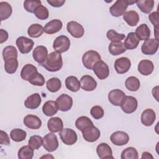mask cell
<instances>
[{"label": "cell", "instance_id": "obj_1", "mask_svg": "<svg viewBox=\"0 0 159 159\" xmlns=\"http://www.w3.org/2000/svg\"><path fill=\"white\" fill-rule=\"evenodd\" d=\"M47 71L55 72L59 71L63 66V60L60 53L52 52L48 55L45 63L42 65Z\"/></svg>", "mask_w": 159, "mask_h": 159}, {"label": "cell", "instance_id": "obj_2", "mask_svg": "<svg viewBox=\"0 0 159 159\" xmlns=\"http://www.w3.org/2000/svg\"><path fill=\"white\" fill-rule=\"evenodd\" d=\"M101 60L98 52L94 50H89L85 52L82 57V62L85 68L92 70L96 62Z\"/></svg>", "mask_w": 159, "mask_h": 159}, {"label": "cell", "instance_id": "obj_3", "mask_svg": "<svg viewBox=\"0 0 159 159\" xmlns=\"http://www.w3.org/2000/svg\"><path fill=\"white\" fill-rule=\"evenodd\" d=\"M70 40L69 38L64 35L58 36L53 43V48L58 53L66 52L70 47Z\"/></svg>", "mask_w": 159, "mask_h": 159}, {"label": "cell", "instance_id": "obj_4", "mask_svg": "<svg viewBox=\"0 0 159 159\" xmlns=\"http://www.w3.org/2000/svg\"><path fill=\"white\" fill-rule=\"evenodd\" d=\"M122 110L126 114L133 113L137 108L138 102L135 98L132 96H125L120 106Z\"/></svg>", "mask_w": 159, "mask_h": 159}, {"label": "cell", "instance_id": "obj_5", "mask_svg": "<svg viewBox=\"0 0 159 159\" xmlns=\"http://www.w3.org/2000/svg\"><path fill=\"white\" fill-rule=\"evenodd\" d=\"M42 145L49 152L56 150L58 147V140L57 135L53 132L47 134L43 138Z\"/></svg>", "mask_w": 159, "mask_h": 159}, {"label": "cell", "instance_id": "obj_6", "mask_svg": "<svg viewBox=\"0 0 159 159\" xmlns=\"http://www.w3.org/2000/svg\"><path fill=\"white\" fill-rule=\"evenodd\" d=\"M59 135L61 141L67 145L75 144L78 139L76 132L70 128L63 129L61 131H60Z\"/></svg>", "mask_w": 159, "mask_h": 159}, {"label": "cell", "instance_id": "obj_7", "mask_svg": "<svg viewBox=\"0 0 159 159\" xmlns=\"http://www.w3.org/2000/svg\"><path fill=\"white\" fill-rule=\"evenodd\" d=\"M129 6L128 0H117L109 9L111 14L114 17H120L123 16Z\"/></svg>", "mask_w": 159, "mask_h": 159}, {"label": "cell", "instance_id": "obj_8", "mask_svg": "<svg viewBox=\"0 0 159 159\" xmlns=\"http://www.w3.org/2000/svg\"><path fill=\"white\" fill-rule=\"evenodd\" d=\"M34 45V41L26 37L21 36L16 40V45L19 52L23 54L29 53L33 48Z\"/></svg>", "mask_w": 159, "mask_h": 159}, {"label": "cell", "instance_id": "obj_9", "mask_svg": "<svg viewBox=\"0 0 159 159\" xmlns=\"http://www.w3.org/2000/svg\"><path fill=\"white\" fill-rule=\"evenodd\" d=\"M93 70L96 76L99 80H104L109 75V68L108 65L101 60L96 63Z\"/></svg>", "mask_w": 159, "mask_h": 159}, {"label": "cell", "instance_id": "obj_10", "mask_svg": "<svg viewBox=\"0 0 159 159\" xmlns=\"http://www.w3.org/2000/svg\"><path fill=\"white\" fill-rule=\"evenodd\" d=\"M158 48V40L155 39H148L145 40L141 47V51L144 55H154Z\"/></svg>", "mask_w": 159, "mask_h": 159}, {"label": "cell", "instance_id": "obj_11", "mask_svg": "<svg viewBox=\"0 0 159 159\" xmlns=\"http://www.w3.org/2000/svg\"><path fill=\"white\" fill-rule=\"evenodd\" d=\"M83 139L88 142L96 141L101 135L99 130L94 125H91L81 131Z\"/></svg>", "mask_w": 159, "mask_h": 159}, {"label": "cell", "instance_id": "obj_12", "mask_svg": "<svg viewBox=\"0 0 159 159\" xmlns=\"http://www.w3.org/2000/svg\"><path fill=\"white\" fill-rule=\"evenodd\" d=\"M58 110L66 112L69 111L73 106V99L66 94H62L56 100Z\"/></svg>", "mask_w": 159, "mask_h": 159}, {"label": "cell", "instance_id": "obj_13", "mask_svg": "<svg viewBox=\"0 0 159 159\" xmlns=\"http://www.w3.org/2000/svg\"><path fill=\"white\" fill-rule=\"evenodd\" d=\"M68 32L75 38H81L83 36L84 30L82 25L76 21L68 22L66 25Z\"/></svg>", "mask_w": 159, "mask_h": 159}, {"label": "cell", "instance_id": "obj_14", "mask_svg": "<svg viewBox=\"0 0 159 159\" xmlns=\"http://www.w3.org/2000/svg\"><path fill=\"white\" fill-rule=\"evenodd\" d=\"M111 142L117 146H122L129 141V135L123 131H116L112 133L110 137Z\"/></svg>", "mask_w": 159, "mask_h": 159}, {"label": "cell", "instance_id": "obj_15", "mask_svg": "<svg viewBox=\"0 0 159 159\" xmlns=\"http://www.w3.org/2000/svg\"><path fill=\"white\" fill-rule=\"evenodd\" d=\"M48 55L47 48L43 45L36 47L32 52V56L34 60L40 65H42L45 63Z\"/></svg>", "mask_w": 159, "mask_h": 159}, {"label": "cell", "instance_id": "obj_16", "mask_svg": "<svg viewBox=\"0 0 159 159\" xmlns=\"http://www.w3.org/2000/svg\"><path fill=\"white\" fill-rule=\"evenodd\" d=\"M131 66V61L127 57L117 58L114 63V68L118 74L127 73Z\"/></svg>", "mask_w": 159, "mask_h": 159}, {"label": "cell", "instance_id": "obj_17", "mask_svg": "<svg viewBox=\"0 0 159 159\" xmlns=\"http://www.w3.org/2000/svg\"><path fill=\"white\" fill-rule=\"evenodd\" d=\"M125 96L124 91L119 89L111 90L108 94V100L114 106H119Z\"/></svg>", "mask_w": 159, "mask_h": 159}, {"label": "cell", "instance_id": "obj_18", "mask_svg": "<svg viewBox=\"0 0 159 159\" xmlns=\"http://www.w3.org/2000/svg\"><path fill=\"white\" fill-rule=\"evenodd\" d=\"M24 124L30 129H39L42 125V120L40 119L35 115L28 114L24 117L23 120Z\"/></svg>", "mask_w": 159, "mask_h": 159}, {"label": "cell", "instance_id": "obj_19", "mask_svg": "<svg viewBox=\"0 0 159 159\" xmlns=\"http://www.w3.org/2000/svg\"><path fill=\"white\" fill-rule=\"evenodd\" d=\"M81 88L86 91H92L97 87V82L90 75H84L80 79Z\"/></svg>", "mask_w": 159, "mask_h": 159}, {"label": "cell", "instance_id": "obj_20", "mask_svg": "<svg viewBox=\"0 0 159 159\" xmlns=\"http://www.w3.org/2000/svg\"><path fill=\"white\" fill-rule=\"evenodd\" d=\"M96 153L101 159L114 158L111 147L106 143H101L96 148Z\"/></svg>", "mask_w": 159, "mask_h": 159}, {"label": "cell", "instance_id": "obj_21", "mask_svg": "<svg viewBox=\"0 0 159 159\" xmlns=\"http://www.w3.org/2000/svg\"><path fill=\"white\" fill-rule=\"evenodd\" d=\"M155 119V112L152 109H146L141 114V122L147 127L151 126L154 123Z\"/></svg>", "mask_w": 159, "mask_h": 159}, {"label": "cell", "instance_id": "obj_22", "mask_svg": "<svg viewBox=\"0 0 159 159\" xmlns=\"http://www.w3.org/2000/svg\"><path fill=\"white\" fill-rule=\"evenodd\" d=\"M63 26L62 22L59 19H53L44 26V32L47 34H53L59 32Z\"/></svg>", "mask_w": 159, "mask_h": 159}, {"label": "cell", "instance_id": "obj_23", "mask_svg": "<svg viewBox=\"0 0 159 159\" xmlns=\"http://www.w3.org/2000/svg\"><path fill=\"white\" fill-rule=\"evenodd\" d=\"M138 71L143 76L151 75L154 70L153 62L149 60H142L138 65Z\"/></svg>", "mask_w": 159, "mask_h": 159}, {"label": "cell", "instance_id": "obj_24", "mask_svg": "<svg viewBox=\"0 0 159 159\" xmlns=\"http://www.w3.org/2000/svg\"><path fill=\"white\" fill-rule=\"evenodd\" d=\"M42 102V99L39 93H34L27 97L24 101L25 107L30 109H35L39 107Z\"/></svg>", "mask_w": 159, "mask_h": 159}, {"label": "cell", "instance_id": "obj_25", "mask_svg": "<svg viewBox=\"0 0 159 159\" xmlns=\"http://www.w3.org/2000/svg\"><path fill=\"white\" fill-rule=\"evenodd\" d=\"M47 127L51 132H59L63 129V123L60 117H54L48 120Z\"/></svg>", "mask_w": 159, "mask_h": 159}, {"label": "cell", "instance_id": "obj_26", "mask_svg": "<svg viewBox=\"0 0 159 159\" xmlns=\"http://www.w3.org/2000/svg\"><path fill=\"white\" fill-rule=\"evenodd\" d=\"M58 110L56 101H46L42 107L43 113L47 116H53L55 115Z\"/></svg>", "mask_w": 159, "mask_h": 159}, {"label": "cell", "instance_id": "obj_27", "mask_svg": "<svg viewBox=\"0 0 159 159\" xmlns=\"http://www.w3.org/2000/svg\"><path fill=\"white\" fill-rule=\"evenodd\" d=\"M124 20L131 27L135 26L139 22V15L135 11H129L123 14Z\"/></svg>", "mask_w": 159, "mask_h": 159}, {"label": "cell", "instance_id": "obj_28", "mask_svg": "<svg viewBox=\"0 0 159 159\" xmlns=\"http://www.w3.org/2000/svg\"><path fill=\"white\" fill-rule=\"evenodd\" d=\"M139 42L140 40L136 36L134 32H130L127 34L124 44L126 49L133 50L137 47Z\"/></svg>", "mask_w": 159, "mask_h": 159}, {"label": "cell", "instance_id": "obj_29", "mask_svg": "<svg viewBox=\"0 0 159 159\" xmlns=\"http://www.w3.org/2000/svg\"><path fill=\"white\" fill-rule=\"evenodd\" d=\"M135 34L139 40H146L150 36V30L146 24H142L137 27Z\"/></svg>", "mask_w": 159, "mask_h": 159}, {"label": "cell", "instance_id": "obj_30", "mask_svg": "<svg viewBox=\"0 0 159 159\" xmlns=\"http://www.w3.org/2000/svg\"><path fill=\"white\" fill-rule=\"evenodd\" d=\"M108 50L109 53L114 55H119L126 51V48L124 46V44L122 42H111L108 47Z\"/></svg>", "mask_w": 159, "mask_h": 159}, {"label": "cell", "instance_id": "obj_31", "mask_svg": "<svg viewBox=\"0 0 159 159\" xmlns=\"http://www.w3.org/2000/svg\"><path fill=\"white\" fill-rule=\"evenodd\" d=\"M65 86L68 89L72 92H77L81 88L80 81L75 76H70L66 78Z\"/></svg>", "mask_w": 159, "mask_h": 159}, {"label": "cell", "instance_id": "obj_32", "mask_svg": "<svg viewBox=\"0 0 159 159\" xmlns=\"http://www.w3.org/2000/svg\"><path fill=\"white\" fill-rule=\"evenodd\" d=\"M37 72H38L37 69L34 65L32 64H26L21 70L20 77L24 80L28 81L30 76Z\"/></svg>", "mask_w": 159, "mask_h": 159}, {"label": "cell", "instance_id": "obj_33", "mask_svg": "<svg viewBox=\"0 0 159 159\" xmlns=\"http://www.w3.org/2000/svg\"><path fill=\"white\" fill-rule=\"evenodd\" d=\"M139 9L143 13L149 14L154 6V1L153 0H139L136 2Z\"/></svg>", "mask_w": 159, "mask_h": 159}, {"label": "cell", "instance_id": "obj_34", "mask_svg": "<svg viewBox=\"0 0 159 159\" xmlns=\"http://www.w3.org/2000/svg\"><path fill=\"white\" fill-rule=\"evenodd\" d=\"M12 12V9L10 4L4 1L0 2V17L1 21L8 19L11 16Z\"/></svg>", "mask_w": 159, "mask_h": 159}, {"label": "cell", "instance_id": "obj_35", "mask_svg": "<svg viewBox=\"0 0 159 159\" xmlns=\"http://www.w3.org/2000/svg\"><path fill=\"white\" fill-rule=\"evenodd\" d=\"M44 32V28L39 24H33L28 28L27 34L32 38H38Z\"/></svg>", "mask_w": 159, "mask_h": 159}, {"label": "cell", "instance_id": "obj_36", "mask_svg": "<svg viewBox=\"0 0 159 159\" xmlns=\"http://www.w3.org/2000/svg\"><path fill=\"white\" fill-rule=\"evenodd\" d=\"M126 88L130 91H137L140 86L139 80L135 76H129L125 81Z\"/></svg>", "mask_w": 159, "mask_h": 159}, {"label": "cell", "instance_id": "obj_37", "mask_svg": "<svg viewBox=\"0 0 159 159\" xmlns=\"http://www.w3.org/2000/svg\"><path fill=\"white\" fill-rule=\"evenodd\" d=\"M18 67L17 58H11L4 60V70L9 74H14Z\"/></svg>", "mask_w": 159, "mask_h": 159}, {"label": "cell", "instance_id": "obj_38", "mask_svg": "<svg viewBox=\"0 0 159 159\" xmlns=\"http://www.w3.org/2000/svg\"><path fill=\"white\" fill-rule=\"evenodd\" d=\"M93 125V122L87 116H81L75 121V126L80 131H82L84 129Z\"/></svg>", "mask_w": 159, "mask_h": 159}, {"label": "cell", "instance_id": "obj_39", "mask_svg": "<svg viewBox=\"0 0 159 159\" xmlns=\"http://www.w3.org/2000/svg\"><path fill=\"white\" fill-rule=\"evenodd\" d=\"M47 89L51 93H56L61 87V82L58 78H52L46 83Z\"/></svg>", "mask_w": 159, "mask_h": 159}, {"label": "cell", "instance_id": "obj_40", "mask_svg": "<svg viewBox=\"0 0 159 159\" xmlns=\"http://www.w3.org/2000/svg\"><path fill=\"white\" fill-rule=\"evenodd\" d=\"M17 155L19 159H32L34 156V149L29 145L23 146L19 150Z\"/></svg>", "mask_w": 159, "mask_h": 159}, {"label": "cell", "instance_id": "obj_41", "mask_svg": "<svg viewBox=\"0 0 159 159\" xmlns=\"http://www.w3.org/2000/svg\"><path fill=\"white\" fill-rule=\"evenodd\" d=\"M27 133L21 129H14L11 131L10 137L13 141L20 142L24 140L26 138Z\"/></svg>", "mask_w": 159, "mask_h": 159}, {"label": "cell", "instance_id": "obj_42", "mask_svg": "<svg viewBox=\"0 0 159 159\" xmlns=\"http://www.w3.org/2000/svg\"><path fill=\"white\" fill-rule=\"evenodd\" d=\"M120 158L121 159H137L138 152L134 147H127L122 152Z\"/></svg>", "mask_w": 159, "mask_h": 159}, {"label": "cell", "instance_id": "obj_43", "mask_svg": "<svg viewBox=\"0 0 159 159\" xmlns=\"http://www.w3.org/2000/svg\"><path fill=\"white\" fill-rule=\"evenodd\" d=\"M17 51L16 47L12 45L6 47L2 50V57L4 60L11 58H17Z\"/></svg>", "mask_w": 159, "mask_h": 159}, {"label": "cell", "instance_id": "obj_44", "mask_svg": "<svg viewBox=\"0 0 159 159\" xmlns=\"http://www.w3.org/2000/svg\"><path fill=\"white\" fill-rule=\"evenodd\" d=\"M34 14L35 17L40 20H45L49 16L48 9L42 4L35 9Z\"/></svg>", "mask_w": 159, "mask_h": 159}, {"label": "cell", "instance_id": "obj_45", "mask_svg": "<svg viewBox=\"0 0 159 159\" xmlns=\"http://www.w3.org/2000/svg\"><path fill=\"white\" fill-rule=\"evenodd\" d=\"M107 38L112 42H121L125 37V35L123 34H119L113 29L109 30L106 34Z\"/></svg>", "mask_w": 159, "mask_h": 159}, {"label": "cell", "instance_id": "obj_46", "mask_svg": "<svg viewBox=\"0 0 159 159\" xmlns=\"http://www.w3.org/2000/svg\"><path fill=\"white\" fill-rule=\"evenodd\" d=\"M41 1L39 0H27L24 2V7L29 12L34 13L35 9L41 5Z\"/></svg>", "mask_w": 159, "mask_h": 159}, {"label": "cell", "instance_id": "obj_47", "mask_svg": "<svg viewBox=\"0 0 159 159\" xmlns=\"http://www.w3.org/2000/svg\"><path fill=\"white\" fill-rule=\"evenodd\" d=\"M28 81L35 86H42L45 84V78L42 74L39 72L35 73L29 79Z\"/></svg>", "mask_w": 159, "mask_h": 159}, {"label": "cell", "instance_id": "obj_48", "mask_svg": "<svg viewBox=\"0 0 159 159\" xmlns=\"http://www.w3.org/2000/svg\"><path fill=\"white\" fill-rule=\"evenodd\" d=\"M43 139L39 135L31 136L29 140V145L34 150H38L42 145Z\"/></svg>", "mask_w": 159, "mask_h": 159}, {"label": "cell", "instance_id": "obj_49", "mask_svg": "<svg viewBox=\"0 0 159 159\" xmlns=\"http://www.w3.org/2000/svg\"><path fill=\"white\" fill-rule=\"evenodd\" d=\"M90 114L94 119H101L104 116V110L99 106H94L90 110Z\"/></svg>", "mask_w": 159, "mask_h": 159}, {"label": "cell", "instance_id": "obj_50", "mask_svg": "<svg viewBox=\"0 0 159 159\" xmlns=\"http://www.w3.org/2000/svg\"><path fill=\"white\" fill-rule=\"evenodd\" d=\"M148 19L154 25V29H158L159 25V18H158V12L157 11L153 12L148 16Z\"/></svg>", "mask_w": 159, "mask_h": 159}, {"label": "cell", "instance_id": "obj_51", "mask_svg": "<svg viewBox=\"0 0 159 159\" xmlns=\"http://www.w3.org/2000/svg\"><path fill=\"white\" fill-rule=\"evenodd\" d=\"M0 143L5 145L10 144V140L7 134L2 130H0Z\"/></svg>", "mask_w": 159, "mask_h": 159}, {"label": "cell", "instance_id": "obj_52", "mask_svg": "<svg viewBox=\"0 0 159 159\" xmlns=\"http://www.w3.org/2000/svg\"><path fill=\"white\" fill-rule=\"evenodd\" d=\"M47 2L53 7H59L63 5L65 2V0H47Z\"/></svg>", "mask_w": 159, "mask_h": 159}, {"label": "cell", "instance_id": "obj_53", "mask_svg": "<svg viewBox=\"0 0 159 159\" xmlns=\"http://www.w3.org/2000/svg\"><path fill=\"white\" fill-rule=\"evenodd\" d=\"M9 35L7 31L4 30V29H0V43H2L3 42H6L8 39Z\"/></svg>", "mask_w": 159, "mask_h": 159}, {"label": "cell", "instance_id": "obj_54", "mask_svg": "<svg viewBox=\"0 0 159 159\" xmlns=\"http://www.w3.org/2000/svg\"><path fill=\"white\" fill-rule=\"evenodd\" d=\"M158 86H156L155 88H153L152 89V94H153V97L155 98V99L158 101Z\"/></svg>", "mask_w": 159, "mask_h": 159}, {"label": "cell", "instance_id": "obj_55", "mask_svg": "<svg viewBox=\"0 0 159 159\" xmlns=\"http://www.w3.org/2000/svg\"><path fill=\"white\" fill-rule=\"evenodd\" d=\"M142 158H153V157L151 153H150L149 152H144L142 153Z\"/></svg>", "mask_w": 159, "mask_h": 159}]
</instances>
